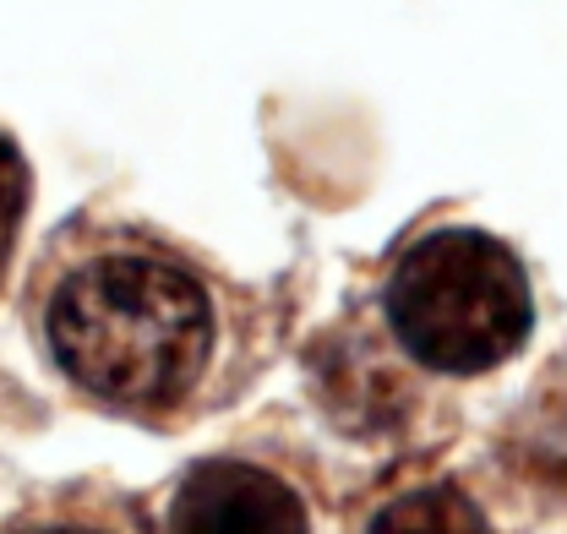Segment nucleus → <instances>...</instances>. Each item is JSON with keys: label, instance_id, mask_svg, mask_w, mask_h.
<instances>
[{"label": "nucleus", "instance_id": "f257e3e1", "mask_svg": "<svg viewBox=\"0 0 567 534\" xmlns=\"http://www.w3.org/2000/svg\"><path fill=\"white\" fill-rule=\"evenodd\" d=\"M50 349L93 399L164 409L213 355L208 295L158 257H99L50 300Z\"/></svg>", "mask_w": 567, "mask_h": 534}, {"label": "nucleus", "instance_id": "f03ea898", "mask_svg": "<svg viewBox=\"0 0 567 534\" xmlns=\"http://www.w3.org/2000/svg\"><path fill=\"white\" fill-rule=\"evenodd\" d=\"M399 343L447 377L492 371L524 349L535 300L524 263L481 229H436L404 251L388 284Z\"/></svg>", "mask_w": 567, "mask_h": 534}, {"label": "nucleus", "instance_id": "7ed1b4c3", "mask_svg": "<svg viewBox=\"0 0 567 534\" xmlns=\"http://www.w3.org/2000/svg\"><path fill=\"white\" fill-rule=\"evenodd\" d=\"M169 534H306V502L268 469L208 459L181 480Z\"/></svg>", "mask_w": 567, "mask_h": 534}, {"label": "nucleus", "instance_id": "20e7f679", "mask_svg": "<svg viewBox=\"0 0 567 534\" xmlns=\"http://www.w3.org/2000/svg\"><path fill=\"white\" fill-rule=\"evenodd\" d=\"M365 534H492V524L458 485H415L393 496Z\"/></svg>", "mask_w": 567, "mask_h": 534}, {"label": "nucleus", "instance_id": "39448f33", "mask_svg": "<svg viewBox=\"0 0 567 534\" xmlns=\"http://www.w3.org/2000/svg\"><path fill=\"white\" fill-rule=\"evenodd\" d=\"M22 207H28V175H22L17 147L0 136V267H6V257H11V240H17Z\"/></svg>", "mask_w": 567, "mask_h": 534}, {"label": "nucleus", "instance_id": "423d86ee", "mask_svg": "<svg viewBox=\"0 0 567 534\" xmlns=\"http://www.w3.org/2000/svg\"><path fill=\"white\" fill-rule=\"evenodd\" d=\"M22 534H99V530H82V524H44V530H22Z\"/></svg>", "mask_w": 567, "mask_h": 534}]
</instances>
